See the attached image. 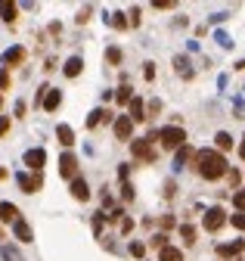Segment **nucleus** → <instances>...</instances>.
<instances>
[{"instance_id":"26","label":"nucleus","mask_w":245,"mask_h":261,"mask_svg":"<svg viewBox=\"0 0 245 261\" xmlns=\"http://www.w3.org/2000/svg\"><path fill=\"white\" fill-rule=\"evenodd\" d=\"M109 25L124 31V28H127V19H124V13H112V16H109Z\"/></svg>"},{"instance_id":"25","label":"nucleus","mask_w":245,"mask_h":261,"mask_svg":"<svg viewBox=\"0 0 245 261\" xmlns=\"http://www.w3.org/2000/svg\"><path fill=\"white\" fill-rule=\"evenodd\" d=\"M115 100H118L121 106H127V103L134 100V93H131V87H127V84H121V87H118V93H115Z\"/></svg>"},{"instance_id":"30","label":"nucleus","mask_w":245,"mask_h":261,"mask_svg":"<svg viewBox=\"0 0 245 261\" xmlns=\"http://www.w3.org/2000/svg\"><path fill=\"white\" fill-rule=\"evenodd\" d=\"M233 205H236V211H245V190H236V193H233Z\"/></svg>"},{"instance_id":"34","label":"nucleus","mask_w":245,"mask_h":261,"mask_svg":"<svg viewBox=\"0 0 245 261\" xmlns=\"http://www.w3.org/2000/svg\"><path fill=\"white\" fill-rule=\"evenodd\" d=\"M121 199H124V202H131V199H134V187H131V184L121 187Z\"/></svg>"},{"instance_id":"43","label":"nucleus","mask_w":245,"mask_h":261,"mask_svg":"<svg viewBox=\"0 0 245 261\" xmlns=\"http://www.w3.org/2000/svg\"><path fill=\"white\" fill-rule=\"evenodd\" d=\"M227 174H230V184H233V187H239V171H227Z\"/></svg>"},{"instance_id":"27","label":"nucleus","mask_w":245,"mask_h":261,"mask_svg":"<svg viewBox=\"0 0 245 261\" xmlns=\"http://www.w3.org/2000/svg\"><path fill=\"white\" fill-rule=\"evenodd\" d=\"M227 221H230L236 230H245V211H236V215H230Z\"/></svg>"},{"instance_id":"23","label":"nucleus","mask_w":245,"mask_h":261,"mask_svg":"<svg viewBox=\"0 0 245 261\" xmlns=\"http://www.w3.org/2000/svg\"><path fill=\"white\" fill-rule=\"evenodd\" d=\"M174 68H177V75L193 78V68H190V59H186V56H177V59H174Z\"/></svg>"},{"instance_id":"5","label":"nucleus","mask_w":245,"mask_h":261,"mask_svg":"<svg viewBox=\"0 0 245 261\" xmlns=\"http://www.w3.org/2000/svg\"><path fill=\"white\" fill-rule=\"evenodd\" d=\"M16 184L22 187V193H38L44 187V174L34 171V174H16Z\"/></svg>"},{"instance_id":"8","label":"nucleus","mask_w":245,"mask_h":261,"mask_svg":"<svg viewBox=\"0 0 245 261\" xmlns=\"http://www.w3.org/2000/svg\"><path fill=\"white\" fill-rule=\"evenodd\" d=\"M112 128H115V137H118V140H134V122L127 115H118Z\"/></svg>"},{"instance_id":"4","label":"nucleus","mask_w":245,"mask_h":261,"mask_svg":"<svg viewBox=\"0 0 245 261\" xmlns=\"http://www.w3.org/2000/svg\"><path fill=\"white\" fill-rule=\"evenodd\" d=\"M131 152H134V159H140V162H155V146L149 143V140H131Z\"/></svg>"},{"instance_id":"13","label":"nucleus","mask_w":245,"mask_h":261,"mask_svg":"<svg viewBox=\"0 0 245 261\" xmlns=\"http://www.w3.org/2000/svg\"><path fill=\"white\" fill-rule=\"evenodd\" d=\"M127 112H131V115H127L131 122H143V118H146V103L140 97H134L131 103H127Z\"/></svg>"},{"instance_id":"32","label":"nucleus","mask_w":245,"mask_h":261,"mask_svg":"<svg viewBox=\"0 0 245 261\" xmlns=\"http://www.w3.org/2000/svg\"><path fill=\"white\" fill-rule=\"evenodd\" d=\"M131 255H134V258H143V255H146V246L134 240V243H131Z\"/></svg>"},{"instance_id":"33","label":"nucleus","mask_w":245,"mask_h":261,"mask_svg":"<svg viewBox=\"0 0 245 261\" xmlns=\"http://www.w3.org/2000/svg\"><path fill=\"white\" fill-rule=\"evenodd\" d=\"M146 112H149V115H155V112H161V100H149V106H146ZM149 115H146V118H149Z\"/></svg>"},{"instance_id":"20","label":"nucleus","mask_w":245,"mask_h":261,"mask_svg":"<svg viewBox=\"0 0 245 261\" xmlns=\"http://www.w3.org/2000/svg\"><path fill=\"white\" fill-rule=\"evenodd\" d=\"M16 16H19V6H16V3H9V0H0V19L13 22Z\"/></svg>"},{"instance_id":"35","label":"nucleus","mask_w":245,"mask_h":261,"mask_svg":"<svg viewBox=\"0 0 245 261\" xmlns=\"http://www.w3.org/2000/svg\"><path fill=\"white\" fill-rule=\"evenodd\" d=\"M0 90H9V72L0 68Z\"/></svg>"},{"instance_id":"22","label":"nucleus","mask_w":245,"mask_h":261,"mask_svg":"<svg viewBox=\"0 0 245 261\" xmlns=\"http://www.w3.org/2000/svg\"><path fill=\"white\" fill-rule=\"evenodd\" d=\"M214 146H217V152H227V149H233V137L227 134V130H217V137H214Z\"/></svg>"},{"instance_id":"41","label":"nucleus","mask_w":245,"mask_h":261,"mask_svg":"<svg viewBox=\"0 0 245 261\" xmlns=\"http://www.w3.org/2000/svg\"><path fill=\"white\" fill-rule=\"evenodd\" d=\"M87 19H90V6H87V9H81V13H78V25H84Z\"/></svg>"},{"instance_id":"31","label":"nucleus","mask_w":245,"mask_h":261,"mask_svg":"<svg viewBox=\"0 0 245 261\" xmlns=\"http://www.w3.org/2000/svg\"><path fill=\"white\" fill-rule=\"evenodd\" d=\"M152 246H155L158 252H161V249L168 246V233H155V236H152Z\"/></svg>"},{"instance_id":"47","label":"nucleus","mask_w":245,"mask_h":261,"mask_svg":"<svg viewBox=\"0 0 245 261\" xmlns=\"http://www.w3.org/2000/svg\"><path fill=\"white\" fill-rule=\"evenodd\" d=\"M0 109H3V93H0Z\"/></svg>"},{"instance_id":"37","label":"nucleus","mask_w":245,"mask_h":261,"mask_svg":"<svg viewBox=\"0 0 245 261\" xmlns=\"http://www.w3.org/2000/svg\"><path fill=\"white\" fill-rule=\"evenodd\" d=\"M9 125H13V122H9V115H0V137L9 130Z\"/></svg>"},{"instance_id":"14","label":"nucleus","mask_w":245,"mask_h":261,"mask_svg":"<svg viewBox=\"0 0 245 261\" xmlns=\"http://www.w3.org/2000/svg\"><path fill=\"white\" fill-rule=\"evenodd\" d=\"M196 159V149L190 146V143H183L180 149H177V156H174V168H183V165H190Z\"/></svg>"},{"instance_id":"11","label":"nucleus","mask_w":245,"mask_h":261,"mask_svg":"<svg viewBox=\"0 0 245 261\" xmlns=\"http://www.w3.org/2000/svg\"><path fill=\"white\" fill-rule=\"evenodd\" d=\"M44 162H47V152H44L41 146H38V149H28V152H25V165H28L31 171H41V168H44Z\"/></svg>"},{"instance_id":"16","label":"nucleus","mask_w":245,"mask_h":261,"mask_svg":"<svg viewBox=\"0 0 245 261\" xmlns=\"http://www.w3.org/2000/svg\"><path fill=\"white\" fill-rule=\"evenodd\" d=\"M81 68H84V59H81V56H68L65 65H62V72H65V78H78Z\"/></svg>"},{"instance_id":"18","label":"nucleus","mask_w":245,"mask_h":261,"mask_svg":"<svg viewBox=\"0 0 245 261\" xmlns=\"http://www.w3.org/2000/svg\"><path fill=\"white\" fill-rule=\"evenodd\" d=\"M102 122H112V112H106V109H93V112L87 115V128H90V130L99 128Z\"/></svg>"},{"instance_id":"3","label":"nucleus","mask_w":245,"mask_h":261,"mask_svg":"<svg viewBox=\"0 0 245 261\" xmlns=\"http://www.w3.org/2000/svg\"><path fill=\"white\" fill-rule=\"evenodd\" d=\"M224 224H227V211L220 208V205H211V208L205 211V218H202V227H205L208 233H217Z\"/></svg>"},{"instance_id":"6","label":"nucleus","mask_w":245,"mask_h":261,"mask_svg":"<svg viewBox=\"0 0 245 261\" xmlns=\"http://www.w3.org/2000/svg\"><path fill=\"white\" fill-rule=\"evenodd\" d=\"M59 174L65 177V181H75V177H78V159H75V152H62V156H59Z\"/></svg>"},{"instance_id":"45","label":"nucleus","mask_w":245,"mask_h":261,"mask_svg":"<svg viewBox=\"0 0 245 261\" xmlns=\"http://www.w3.org/2000/svg\"><path fill=\"white\" fill-rule=\"evenodd\" d=\"M239 156L245 159V137H242V146H239Z\"/></svg>"},{"instance_id":"15","label":"nucleus","mask_w":245,"mask_h":261,"mask_svg":"<svg viewBox=\"0 0 245 261\" xmlns=\"http://www.w3.org/2000/svg\"><path fill=\"white\" fill-rule=\"evenodd\" d=\"M59 103H62V90H56V87H50V90H47V97H44V109L47 112H56V109H59Z\"/></svg>"},{"instance_id":"17","label":"nucleus","mask_w":245,"mask_h":261,"mask_svg":"<svg viewBox=\"0 0 245 261\" xmlns=\"http://www.w3.org/2000/svg\"><path fill=\"white\" fill-rule=\"evenodd\" d=\"M22 215H19V208L13 202H0V221H6V224H16Z\"/></svg>"},{"instance_id":"40","label":"nucleus","mask_w":245,"mask_h":261,"mask_svg":"<svg viewBox=\"0 0 245 261\" xmlns=\"http://www.w3.org/2000/svg\"><path fill=\"white\" fill-rule=\"evenodd\" d=\"M134 230V221L131 218H121V233H131Z\"/></svg>"},{"instance_id":"38","label":"nucleus","mask_w":245,"mask_h":261,"mask_svg":"<svg viewBox=\"0 0 245 261\" xmlns=\"http://www.w3.org/2000/svg\"><path fill=\"white\" fill-rule=\"evenodd\" d=\"M155 9H174V0H155Z\"/></svg>"},{"instance_id":"21","label":"nucleus","mask_w":245,"mask_h":261,"mask_svg":"<svg viewBox=\"0 0 245 261\" xmlns=\"http://www.w3.org/2000/svg\"><path fill=\"white\" fill-rule=\"evenodd\" d=\"M158 261H183V252H180L177 246H165L158 252Z\"/></svg>"},{"instance_id":"2","label":"nucleus","mask_w":245,"mask_h":261,"mask_svg":"<svg viewBox=\"0 0 245 261\" xmlns=\"http://www.w3.org/2000/svg\"><path fill=\"white\" fill-rule=\"evenodd\" d=\"M146 140H149V143H155V140H158L165 149H180V146L186 143V130H183L180 125H165L161 130H152Z\"/></svg>"},{"instance_id":"42","label":"nucleus","mask_w":245,"mask_h":261,"mask_svg":"<svg viewBox=\"0 0 245 261\" xmlns=\"http://www.w3.org/2000/svg\"><path fill=\"white\" fill-rule=\"evenodd\" d=\"M127 25H140V9H131V19H127Z\"/></svg>"},{"instance_id":"9","label":"nucleus","mask_w":245,"mask_h":261,"mask_svg":"<svg viewBox=\"0 0 245 261\" xmlns=\"http://www.w3.org/2000/svg\"><path fill=\"white\" fill-rule=\"evenodd\" d=\"M72 199H78V202H87V199H90V187H87V181L81 174L72 181Z\"/></svg>"},{"instance_id":"39","label":"nucleus","mask_w":245,"mask_h":261,"mask_svg":"<svg viewBox=\"0 0 245 261\" xmlns=\"http://www.w3.org/2000/svg\"><path fill=\"white\" fill-rule=\"evenodd\" d=\"M174 193H177V184H174V181H165V196L171 199Z\"/></svg>"},{"instance_id":"1","label":"nucleus","mask_w":245,"mask_h":261,"mask_svg":"<svg viewBox=\"0 0 245 261\" xmlns=\"http://www.w3.org/2000/svg\"><path fill=\"white\" fill-rule=\"evenodd\" d=\"M193 162H196V171H199L205 181H220V177L230 171L224 152H217V149H199Z\"/></svg>"},{"instance_id":"28","label":"nucleus","mask_w":245,"mask_h":261,"mask_svg":"<svg viewBox=\"0 0 245 261\" xmlns=\"http://www.w3.org/2000/svg\"><path fill=\"white\" fill-rule=\"evenodd\" d=\"M106 63H112V65L121 63V50H118V47H109V50H106Z\"/></svg>"},{"instance_id":"7","label":"nucleus","mask_w":245,"mask_h":261,"mask_svg":"<svg viewBox=\"0 0 245 261\" xmlns=\"http://www.w3.org/2000/svg\"><path fill=\"white\" fill-rule=\"evenodd\" d=\"M25 47H9V50L3 53V68H6V72H9V68H16V65H22V63H25Z\"/></svg>"},{"instance_id":"24","label":"nucleus","mask_w":245,"mask_h":261,"mask_svg":"<svg viewBox=\"0 0 245 261\" xmlns=\"http://www.w3.org/2000/svg\"><path fill=\"white\" fill-rule=\"evenodd\" d=\"M180 236L186 240V246H193L196 243V227L193 224H180Z\"/></svg>"},{"instance_id":"19","label":"nucleus","mask_w":245,"mask_h":261,"mask_svg":"<svg viewBox=\"0 0 245 261\" xmlns=\"http://www.w3.org/2000/svg\"><path fill=\"white\" fill-rule=\"evenodd\" d=\"M56 137H59V143H62L65 149L75 143V130L68 128V125H59V128H56Z\"/></svg>"},{"instance_id":"44","label":"nucleus","mask_w":245,"mask_h":261,"mask_svg":"<svg viewBox=\"0 0 245 261\" xmlns=\"http://www.w3.org/2000/svg\"><path fill=\"white\" fill-rule=\"evenodd\" d=\"M161 227H165V230H168V227H174V218H171V215H165V218H161Z\"/></svg>"},{"instance_id":"46","label":"nucleus","mask_w":245,"mask_h":261,"mask_svg":"<svg viewBox=\"0 0 245 261\" xmlns=\"http://www.w3.org/2000/svg\"><path fill=\"white\" fill-rule=\"evenodd\" d=\"M3 177H6V168H0V181H3Z\"/></svg>"},{"instance_id":"29","label":"nucleus","mask_w":245,"mask_h":261,"mask_svg":"<svg viewBox=\"0 0 245 261\" xmlns=\"http://www.w3.org/2000/svg\"><path fill=\"white\" fill-rule=\"evenodd\" d=\"M0 252H3V258H6V261H25V258H22V255L16 252L13 246H3V249H0Z\"/></svg>"},{"instance_id":"10","label":"nucleus","mask_w":245,"mask_h":261,"mask_svg":"<svg viewBox=\"0 0 245 261\" xmlns=\"http://www.w3.org/2000/svg\"><path fill=\"white\" fill-rule=\"evenodd\" d=\"M13 236H16L19 243H31V240H34V233H31V224H28L25 218H19V221L13 224Z\"/></svg>"},{"instance_id":"12","label":"nucleus","mask_w":245,"mask_h":261,"mask_svg":"<svg viewBox=\"0 0 245 261\" xmlns=\"http://www.w3.org/2000/svg\"><path fill=\"white\" fill-rule=\"evenodd\" d=\"M242 252H245V240L220 243V246H217V255H220V258H233V255H242Z\"/></svg>"},{"instance_id":"36","label":"nucleus","mask_w":245,"mask_h":261,"mask_svg":"<svg viewBox=\"0 0 245 261\" xmlns=\"http://www.w3.org/2000/svg\"><path fill=\"white\" fill-rule=\"evenodd\" d=\"M143 78H146V81H152V78H155V63H146V68H143Z\"/></svg>"}]
</instances>
